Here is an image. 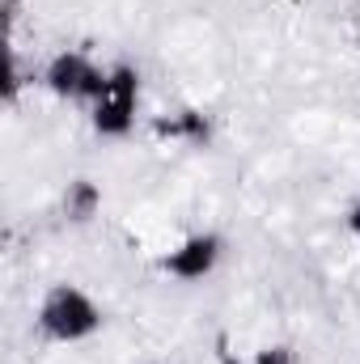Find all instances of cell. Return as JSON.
Here are the masks:
<instances>
[{"instance_id": "cell-9", "label": "cell", "mask_w": 360, "mask_h": 364, "mask_svg": "<svg viewBox=\"0 0 360 364\" xmlns=\"http://www.w3.org/2000/svg\"><path fill=\"white\" fill-rule=\"evenodd\" d=\"M348 30H352V43L360 47V4L352 9V17H348Z\"/></svg>"}, {"instance_id": "cell-8", "label": "cell", "mask_w": 360, "mask_h": 364, "mask_svg": "<svg viewBox=\"0 0 360 364\" xmlns=\"http://www.w3.org/2000/svg\"><path fill=\"white\" fill-rule=\"evenodd\" d=\"M344 229H348V237H352V242L360 246V195L352 199V203H348V216H344Z\"/></svg>"}, {"instance_id": "cell-10", "label": "cell", "mask_w": 360, "mask_h": 364, "mask_svg": "<svg viewBox=\"0 0 360 364\" xmlns=\"http://www.w3.org/2000/svg\"><path fill=\"white\" fill-rule=\"evenodd\" d=\"M149 364H162V360H149Z\"/></svg>"}, {"instance_id": "cell-5", "label": "cell", "mask_w": 360, "mask_h": 364, "mask_svg": "<svg viewBox=\"0 0 360 364\" xmlns=\"http://www.w3.org/2000/svg\"><path fill=\"white\" fill-rule=\"evenodd\" d=\"M149 136L166 149H208L212 144V119L195 106H174V110L153 114Z\"/></svg>"}, {"instance_id": "cell-1", "label": "cell", "mask_w": 360, "mask_h": 364, "mask_svg": "<svg viewBox=\"0 0 360 364\" xmlns=\"http://www.w3.org/2000/svg\"><path fill=\"white\" fill-rule=\"evenodd\" d=\"M102 322H106L102 305L81 284H68V279L51 284L34 309V326L47 343H85L102 331Z\"/></svg>"}, {"instance_id": "cell-3", "label": "cell", "mask_w": 360, "mask_h": 364, "mask_svg": "<svg viewBox=\"0 0 360 364\" xmlns=\"http://www.w3.org/2000/svg\"><path fill=\"white\" fill-rule=\"evenodd\" d=\"M106 73H110V64H97L90 51L68 47V51H55V55L43 64L38 81H43V90L51 93V97H60V102H73V106H85V110H90L93 97H97L102 85H106Z\"/></svg>"}, {"instance_id": "cell-6", "label": "cell", "mask_w": 360, "mask_h": 364, "mask_svg": "<svg viewBox=\"0 0 360 364\" xmlns=\"http://www.w3.org/2000/svg\"><path fill=\"white\" fill-rule=\"evenodd\" d=\"M60 212H64L68 225H90L93 216L102 212V191H97V182H90V178L68 182V191H64V199H60Z\"/></svg>"}, {"instance_id": "cell-7", "label": "cell", "mask_w": 360, "mask_h": 364, "mask_svg": "<svg viewBox=\"0 0 360 364\" xmlns=\"http://www.w3.org/2000/svg\"><path fill=\"white\" fill-rule=\"evenodd\" d=\"M225 364H292V352L288 348H263V352H255L250 360H233V356H221Z\"/></svg>"}, {"instance_id": "cell-4", "label": "cell", "mask_w": 360, "mask_h": 364, "mask_svg": "<svg viewBox=\"0 0 360 364\" xmlns=\"http://www.w3.org/2000/svg\"><path fill=\"white\" fill-rule=\"evenodd\" d=\"M221 259H225V237L212 229H199V233H186L170 250L157 255V272L170 275V279H182V284H199L221 267Z\"/></svg>"}, {"instance_id": "cell-2", "label": "cell", "mask_w": 360, "mask_h": 364, "mask_svg": "<svg viewBox=\"0 0 360 364\" xmlns=\"http://www.w3.org/2000/svg\"><path fill=\"white\" fill-rule=\"evenodd\" d=\"M136 119H140V73H136V64L119 60V64H110L106 85L93 97L90 127L102 140H123L136 132Z\"/></svg>"}]
</instances>
